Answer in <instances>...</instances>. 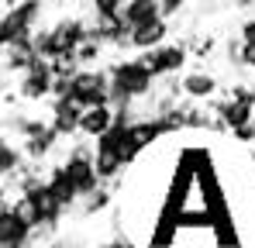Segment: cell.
<instances>
[{
  "label": "cell",
  "instance_id": "6da1fadb",
  "mask_svg": "<svg viewBox=\"0 0 255 248\" xmlns=\"http://www.w3.org/2000/svg\"><path fill=\"white\" fill-rule=\"evenodd\" d=\"M111 90H114V83L107 73H97V69H83L76 80L69 83V97L90 111V107H107L111 104Z\"/></svg>",
  "mask_w": 255,
  "mask_h": 248
},
{
  "label": "cell",
  "instance_id": "7a4b0ae2",
  "mask_svg": "<svg viewBox=\"0 0 255 248\" xmlns=\"http://www.w3.org/2000/svg\"><path fill=\"white\" fill-rule=\"evenodd\" d=\"M138 59L148 66V73H152L155 80H166V76L179 73V69L186 66V48H183V45H162V48L145 52V55H138Z\"/></svg>",
  "mask_w": 255,
  "mask_h": 248
},
{
  "label": "cell",
  "instance_id": "3957f363",
  "mask_svg": "<svg viewBox=\"0 0 255 248\" xmlns=\"http://www.w3.org/2000/svg\"><path fill=\"white\" fill-rule=\"evenodd\" d=\"M169 28H172V24H169V21H162V17H155V21H148V24L131 28V48H138V55L162 48L166 38H169Z\"/></svg>",
  "mask_w": 255,
  "mask_h": 248
},
{
  "label": "cell",
  "instance_id": "277c9868",
  "mask_svg": "<svg viewBox=\"0 0 255 248\" xmlns=\"http://www.w3.org/2000/svg\"><path fill=\"white\" fill-rule=\"evenodd\" d=\"M114 124H118V111L111 104L107 107H90V111H83V118H80V134H83L86 141H100Z\"/></svg>",
  "mask_w": 255,
  "mask_h": 248
},
{
  "label": "cell",
  "instance_id": "5b68a950",
  "mask_svg": "<svg viewBox=\"0 0 255 248\" xmlns=\"http://www.w3.org/2000/svg\"><path fill=\"white\" fill-rule=\"evenodd\" d=\"M179 90H183V97H186V100H207V97H214V93L221 90V83H217L214 73L193 69V73H186V76H183Z\"/></svg>",
  "mask_w": 255,
  "mask_h": 248
}]
</instances>
